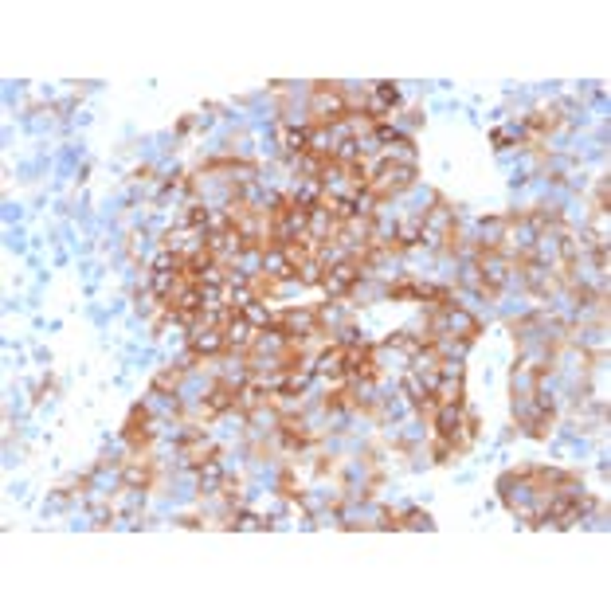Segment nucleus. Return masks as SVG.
Segmentation results:
<instances>
[{"mask_svg": "<svg viewBox=\"0 0 611 611\" xmlns=\"http://www.w3.org/2000/svg\"><path fill=\"white\" fill-rule=\"evenodd\" d=\"M435 392H439V400L451 408V403L463 400V380H459V377H447V380H439V388H435Z\"/></svg>", "mask_w": 611, "mask_h": 611, "instance_id": "obj_1", "label": "nucleus"}]
</instances>
